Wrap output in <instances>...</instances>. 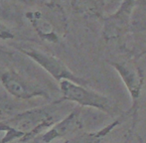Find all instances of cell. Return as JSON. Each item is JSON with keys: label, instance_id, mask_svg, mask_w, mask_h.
Segmentation results:
<instances>
[{"label": "cell", "instance_id": "cell-1", "mask_svg": "<svg viewBox=\"0 0 146 143\" xmlns=\"http://www.w3.org/2000/svg\"><path fill=\"white\" fill-rule=\"evenodd\" d=\"M54 123V117L46 108H33L15 114L0 121V130L5 131L2 143H9L18 139L28 141Z\"/></svg>", "mask_w": 146, "mask_h": 143}, {"label": "cell", "instance_id": "cell-2", "mask_svg": "<svg viewBox=\"0 0 146 143\" xmlns=\"http://www.w3.org/2000/svg\"><path fill=\"white\" fill-rule=\"evenodd\" d=\"M64 99L77 103L85 107H92L106 112H113L114 105L108 97L98 95L96 91L87 89L82 85L71 81H62L60 83Z\"/></svg>", "mask_w": 146, "mask_h": 143}, {"label": "cell", "instance_id": "cell-3", "mask_svg": "<svg viewBox=\"0 0 146 143\" xmlns=\"http://www.w3.org/2000/svg\"><path fill=\"white\" fill-rule=\"evenodd\" d=\"M21 52L26 54L28 57L37 62L44 70H46L54 77L55 79L61 83L62 81H71L78 85H85L87 81L81 79L80 77H76L67 67L64 65L63 62L59 59L55 58L54 56H51L49 54L42 52V51L36 50L33 48H23L21 49Z\"/></svg>", "mask_w": 146, "mask_h": 143}, {"label": "cell", "instance_id": "cell-4", "mask_svg": "<svg viewBox=\"0 0 146 143\" xmlns=\"http://www.w3.org/2000/svg\"><path fill=\"white\" fill-rule=\"evenodd\" d=\"M1 83L5 89L19 99H30L37 97H46V91L35 83L22 77L15 71H7L1 75Z\"/></svg>", "mask_w": 146, "mask_h": 143}, {"label": "cell", "instance_id": "cell-5", "mask_svg": "<svg viewBox=\"0 0 146 143\" xmlns=\"http://www.w3.org/2000/svg\"><path fill=\"white\" fill-rule=\"evenodd\" d=\"M83 129V120L81 117V112L75 110L70 113L62 121L56 123L49 131H47L42 136V140L45 143H51L53 140L59 138L68 137V136H75L80 133Z\"/></svg>", "mask_w": 146, "mask_h": 143}, {"label": "cell", "instance_id": "cell-6", "mask_svg": "<svg viewBox=\"0 0 146 143\" xmlns=\"http://www.w3.org/2000/svg\"><path fill=\"white\" fill-rule=\"evenodd\" d=\"M26 17L41 39L48 42H57L58 36L56 33L54 22L44 12L39 10L30 11L26 13Z\"/></svg>", "mask_w": 146, "mask_h": 143}, {"label": "cell", "instance_id": "cell-7", "mask_svg": "<svg viewBox=\"0 0 146 143\" xmlns=\"http://www.w3.org/2000/svg\"><path fill=\"white\" fill-rule=\"evenodd\" d=\"M117 123H113L111 125L108 126L104 130L96 133H78L75 136L68 139L66 143H98L102 137L111 129V127H114Z\"/></svg>", "mask_w": 146, "mask_h": 143}, {"label": "cell", "instance_id": "cell-8", "mask_svg": "<svg viewBox=\"0 0 146 143\" xmlns=\"http://www.w3.org/2000/svg\"><path fill=\"white\" fill-rule=\"evenodd\" d=\"M14 35L11 33L9 29L2 23H0V39L1 40H8V39H13Z\"/></svg>", "mask_w": 146, "mask_h": 143}]
</instances>
